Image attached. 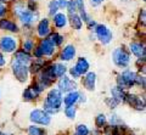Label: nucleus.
<instances>
[{"label": "nucleus", "instance_id": "nucleus-15", "mask_svg": "<svg viewBox=\"0 0 146 135\" xmlns=\"http://www.w3.org/2000/svg\"><path fill=\"white\" fill-rule=\"evenodd\" d=\"M129 52H131L134 56H136L139 60H145L146 51H145V45L141 43H130L129 44Z\"/></svg>", "mask_w": 146, "mask_h": 135}, {"label": "nucleus", "instance_id": "nucleus-9", "mask_svg": "<svg viewBox=\"0 0 146 135\" xmlns=\"http://www.w3.org/2000/svg\"><path fill=\"white\" fill-rule=\"evenodd\" d=\"M38 48L40 49V51H42L43 57L44 56L45 57H51L55 54V51H56V46H55L48 38H43L42 40H40Z\"/></svg>", "mask_w": 146, "mask_h": 135}, {"label": "nucleus", "instance_id": "nucleus-23", "mask_svg": "<svg viewBox=\"0 0 146 135\" xmlns=\"http://www.w3.org/2000/svg\"><path fill=\"white\" fill-rule=\"evenodd\" d=\"M79 94L78 91H68V94L65 96V99H63V102H65L66 106H72L74 105V103L79 100Z\"/></svg>", "mask_w": 146, "mask_h": 135}, {"label": "nucleus", "instance_id": "nucleus-27", "mask_svg": "<svg viewBox=\"0 0 146 135\" xmlns=\"http://www.w3.org/2000/svg\"><path fill=\"white\" fill-rule=\"evenodd\" d=\"M60 7H58V4H57V0H50L49 5H48V13L49 16H54L55 13H57Z\"/></svg>", "mask_w": 146, "mask_h": 135}, {"label": "nucleus", "instance_id": "nucleus-32", "mask_svg": "<svg viewBox=\"0 0 146 135\" xmlns=\"http://www.w3.org/2000/svg\"><path fill=\"white\" fill-rule=\"evenodd\" d=\"M65 114H66V117H68L70 119H74V117H76V107H74V105H72V106H66V109H65Z\"/></svg>", "mask_w": 146, "mask_h": 135}, {"label": "nucleus", "instance_id": "nucleus-41", "mask_svg": "<svg viewBox=\"0 0 146 135\" xmlns=\"http://www.w3.org/2000/svg\"><path fill=\"white\" fill-rule=\"evenodd\" d=\"M5 64H6V58H5V56H4V54L0 51V67L5 66Z\"/></svg>", "mask_w": 146, "mask_h": 135}, {"label": "nucleus", "instance_id": "nucleus-21", "mask_svg": "<svg viewBox=\"0 0 146 135\" xmlns=\"http://www.w3.org/2000/svg\"><path fill=\"white\" fill-rule=\"evenodd\" d=\"M45 66H46V62L44 61L43 57L42 58H34V61L32 62V65L29 67V73H34V74L39 73Z\"/></svg>", "mask_w": 146, "mask_h": 135}, {"label": "nucleus", "instance_id": "nucleus-26", "mask_svg": "<svg viewBox=\"0 0 146 135\" xmlns=\"http://www.w3.org/2000/svg\"><path fill=\"white\" fill-rule=\"evenodd\" d=\"M48 39L55 46H61L62 45V43H63V40H65V38H63V35L62 34H60V33H57V32H54V33H50L49 35H48Z\"/></svg>", "mask_w": 146, "mask_h": 135}, {"label": "nucleus", "instance_id": "nucleus-42", "mask_svg": "<svg viewBox=\"0 0 146 135\" xmlns=\"http://www.w3.org/2000/svg\"><path fill=\"white\" fill-rule=\"evenodd\" d=\"M57 4H58V7L60 9H65L66 4H67V0H57Z\"/></svg>", "mask_w": 146, "mask_h": 135}, {"label": "nucleus", "instance_id": "nucleus-18", "mask_svg": "<svg viewBox=\"0 0 146 135\" xmlns=\"http://www.w3.org/2000/svg\"><path fill=\"white\" fill-rule=\"evenodd\" d=\"M73 67H74L76 71L78 72L80 75H84V74H86L89 72L90 65H89V62H88V60H86L85 57H79L78 60H77L76 65Z\"/></svg>", "mask_w": 146, "mask_h": 135}, {"label": "nucleus", "instance_id": "nucleus-20", "mask_svg": "<svg viewBox=\"0 0 146 135\" xmlns=\"http://www.w3.org/2000/svg\"><path fill=\"white\" fill-rule=\"evenodd\" d=\"M95 82H96V74H95L94 72H88L83 79V85L86 90L93 91L95 89Z\"/></svg>", "mask_w": 146, "mask_h": 135}, {"label": "nucleus", "instance_id": "nucleus-36", "mask_svg": "<svg viewBox=\"0 0 146 135\" xmlns=\"http://www.w3.org/2000/svg\"><path fill=\"white\" fill-rule=\"evenodd\" d=\"M7 13V7L5 4H3V3H0V19L1 17H4Z\"/></svg>", "mask_w": 146, "mask_h": 135}, {"label": "nucleus", "instance_id": "nucleus-8", "mask_svg": "<svg viewBox=\"0 0 146 135\" xmlns=\"http://www.w3.org/2000/svg\"><path fill=\"white\" fill-rule=\"evenodd\" d=\"M31 120L36 124H42V125H49L51 122V117L48 112H45L43 110H34L31 112Z\"/></svg>", "mask_w": 146, "mask_h": 135}, {"label": "nucleus", "instance_id": "nucleus-28", "mask_svg": "<svg viewBox=\"0 0 146 135\" xmlns=\"http://www.w3.org/2000/svg\"><path fill=\"white\" fill-rule=\"evenodd\" d=\"M34 48H35L34 46V40L31 39V38L26 39L25 42H23V44H22V50L26 51V52H32Z\"/></svg>", "mask_w": 146, "mask_h": 135}, {"label": "nucleus", "instance_id": "nucleus-38", "mask_svg": "<svg viewBox=\"0 0 146 135\" xmlns=\"http://www.w3.org/2000/svg\"><path fill=\"white\" fill-rule=\"evenodd\" d=\"M85 23H86V27H88V29H94V28H95V26L98 24L93 19H89L88 21L85 22Z\"/></svg>", "mask_w": 146, "mask_h": 135}, {"label": "nucleus", "instance_id": "nucleus-3", "mask_svg": "<svg viewBox=\"0 0 146 135\" xmlns=\"http://www.w3.org/2000/svg\"><path fill=\"white\" fill-rule=\"evenodd\" d=\"M112 60L115 65L121 68H127L130 64V52L125 48H116L112 52Z\"/></svg>", "mask_w": 146, "mask_h": 135}, {"label": "nucleus", "instance_id": "nucleus-44", "mask_svg": "<svg viewBox=\"0 0 146 135\" xmlns=\"http://www.w3.org/2000/svg\"><path fill=\"white\" fill-rule=\"evenodd\" d=\"M125 1H130V0H125Z\"/></svg>", "mask_w": 146, "mask_h": 135}, {"label": "nucleus", "instance_id": "nucleus-10", "mask_svg": "<svg viewBox=\"0 0 146 135\" xmlns=\"http://www.w3.org/2000/svg\"><path fill=\"white\" fill-rule=\"evenodd\" d=\"M51 33V27H50V21L49 19H42L38 24H36V34H38L39 38H46L48 35Z\"/></svg>", "mask_w": 146, "mask_h": 135}, {"label": "nucleus", "instance_id": "nucleus-4", "mask_svg": "<svg viewBox=\"0 0 146 135\" xmlns=\"http://www.w3.org/2000/svg\"><path fill=\"white\" fill-rule=\"evenodd\" d=\"M136 77L138 73H135L134 71L130 69H125L122 72V74H119L117 77V87H119L122 89H129L135 85L136 82Z\"/></svg>", "mask_w": 146, "mask_h": 135}, {"label": "nucleus", "instance_id": "nucleus-1", "mask_svg": "<svg viewBox=\"0 0 146 135\" xmlns=\"http://www.w3.org/2000/svg\"><path fill=\"white\" fill-rule=\"evenodd\" d=\"M13 15H15L21 23H23L25 26H31L38 20L39 13L38 11H33L27 6V4L23 3H17L12 7Z\"/></svg>", "mask_w": 146, "mask_h": 135}, {"label": "nucleus", "instance_id": "nucleus-16", "mask_svg": "<svg viewBox=\"0 0 146 135\" xmlns=\"http://www.w3.org/2000/svg\"><path fill=\"white\" fill-rule=\"evenodd\" d=\"M40 88L38 87V84H34V85H31V87L27 88L25 91H23V99L26 101H32V100H35L36 97L39 96L40 94Z\"/></svg>", "mask_w": 146, "mask_h": 135}, {"label": "nucleus", "instance_id": "nucleus-31", "mask_svg": "<svg viewBox=\"0 0 146 135\" xmlns=\"http://www.w3.org/2000/svg\"><path fill=\"white\" fill-rule=\"evenodd\" d=\"M89 134V129L86 125L84 124H79L76 127V132L73 135H88Z\"/></svg>", "mask_w": 146, "mask_h": 135}, {"label": "nucleus", "instance_id": "nucleus-6", "mask_svg": "<svg viewBox=\"0 0 146 135\" xmlns=\"http://www.w3.org/2000/svg\"><path fill=\"white\" fill-rule=\"evenodd\" d=\"M12 72L15 74V78L21 83H25L29 78V68L27 65L20 64L17 61H12Z\"/></svg>", "mask_w": 146, "mask_h": 135}, {"label": "nucleus", "instance_id": "nucleus-14", "mask_svg": "<svg viewBox=\"0 0 146 135\" xmlns=\"http://www.w3.org/2000/svg\"><path fill=\"white\" fill-rule=\"evenodd\" d=\"M0 29L1 30H6V32H11V33H18L20 32V27L17 26L16 22H13L5 17L0 19Z\"/></svg>", "mask_w": 146, "mask_h": 135}, {"label": "nucleus", "instance_id": "nucleus-13", "mask_svg": "<svg viewBox=\"0 0 146 135\" xmlns=\"http://www.w3.org/2000/svg\"><path fill=\"white\" fill-rule=\"evenodd\" d=\"M76 55H77L76 46H74V45H72V44H68V45H66V46L61 50L60 60L65 61V62L71 61V60H73V58L76 57Z\"/></svg>", "mask_w": 146, "mask_h": 135}, {"label": "nucleus", "instance_id": "nucleus-25", "mask_svg": "<svg viewBox=\"0 0 146 135\" xmlns=\"http://www.w3.org/2000/svg\"><path fill=\"white\" fill-rule=\"evenodd\" d=\"M111 94H112V97L115 99V100H117L118 102H124L125 101V95L127 94L124 93V89H122L119 87L112 88Z\"/></svg>", "mask_w": 146, "mask_h": 135}, {"label": "nucleus", "instance_id": "nucleus-12", "mask_svg": "<svg viewBox=\"0 0 146 135\" xmlns=\"http://www.w3.org/2000/svg\"><path fill=\"white\" fill-rule=\"evenodd\" d=\"M125 101L129 103L130 107H133V109L136 110V111H144L145 110V102H144V100H141L138 95H134V94H127Z\"/></svg>", "mask_w": 146, "mask_h": 135}, {"label": "nucleus", "instance_id": "nucleus-11", "mask_svg": "<svg viewBox=\"0 0 146 135\" xmlns=\"http://www.w3.org/2000/svg\"><path fill=\"white\" fill-rule=\"evenodd\" d=\"M78 85L74 80H72L71 78L66 77V75H62L58 80V90H60L61 93H68V91H72V90H74Z\"/></svg>", "mask_w": 146, "mask_h": 135}, {"label": "nucleus", "instance_id": "nucleus-39", "mask_svg": "<svg viewBox=\"0 0 146 135\" xmlns=\"http://www.w3.org/2000/svg\"><path fill=\"white\" fill-rule=\"evenodd\" d=\"M104 1H105V0H89V4L93 7H98V6L101 5Z\"/></svg>", "mask_w": 146, "mask_h": 135}, {"label": "nucleus", "instance_id": "nucleus-5", "mask_svg": "<svg viewBox=\"0 0 146 135\" xmlns=\"http://www.w3.org/2000/svg\"><path fill=\"white\" fill-rule=\"evenodd\" d=\"M94 32H95L96 38L99 39V42L101 44L107 45V44H110L112 42L113 33L106 24H96L95 28H94Z\"/></svg>", "mask_w": 146, "mask_h": 135}, {"label": "nucleus", "instance_id": "nucleus-34", "mask_svg": "<svg viewBox=\"0 0 146 135\" xmlns=\"http://www.w3.org/2000/svg\"><path fill=\"white\" fill-rule=\"evenodd\" d=\"M110 122H111V125H122V124H123V122H122L119 118H118V116H116V114H113V116L111 117Z\"/></svg>", "mask_w": 146, "mask_h": 135}, {"label": "nucleus", "instance_id": "nucleus-33", "mask_svg": "<svg viewBox=\"0 0 146 135\" xmlns=\"http://www.w3.org/2000/svg\"><path fill=\"white\" fill-rule=\"evenodd\" d=\"M106 123H107V119L105 117V114H99L96 117V119H95V124H96L98 128H104L106 125Z\"/></svg>", "mask_w": 146, "mask_h": 135}, {"label": "nucleus", "instance_id": "nucleus-30", "mask_svg": "<svg viewBox=\"0 0 146 135\" xmlns=\"http://www.w3.org/2000/svg\"><path fill=\"white\" fill-rule=\"evenodd\" d=\"M28 135H46V133H45V130L42 128L31 125L28 128Z\"/></svg>", "mask_w": 146, "mask_h": 135}, {"label": "nucleus", "instance_id": "nucleus-22", "mask_svg": "<svg viewBox=\"0 0 146 135\" xmlns=\"http://www.w3.org/2000/svg\"><path fill=\"white\" fill-rule=\"evenodd\" d=\"M68 22H70V24L73 29L76 30H80L82 27H83V20L80 19V16L78 15V13H72V15H70V19H68Z\"/></svg>", "mask_w": 146, "mask_h": 135}, {"label": "nucleus", "instance_id": "nucleus-19", "mask_svg": "<svg viewBox=\"0 0 146 135\" xmlns=\"http://www.w3.org/2000/svg\"><path fill=\"white\" fill-rule=\"evenodd\" d=\"M13 61H17V62H20V64L28 66L32 62V56L29 52H26L23 50H16L15 55H13Z\"/></svg>", "mask_w": 146, "mask_h": 135}, {"label": "nucleus", "instance_id": "nucleus-35", "mask_svg": "<svg viewBox=\"0 0 146 135\" xmlns=\"http://www.w3.org/2000/svg\"><path fill=\"white\" fill-rule=\"evenodd\" d=\"M106 103L108 105L110 109H115V107H116V106H117L119 102H118L117 100H115V99H113V97H108L107 100H106Z\"/></svg>", "mask_w": 146, "mask_h": 135}, {"label": "nucleus", "instance_id": "nucleus-2", "mask_svg": "<svg viewBox=\"0 0 146 135\" xmlns=\"http://www.w3.org/2000/svg\"><path fill=\"white\" fill-rule=\"evenodd\" d=\"M62 105V93L58 89H51L44 102V111L49 114L56 113Z\"/></svg>", "mask_w": 146, "mask_h": 135}, {"label": "nucleus", "instance_id": "nucleus-29", "mask_svg": "<svg viewBox=\"0 0 146 135\" xmlns=\"http://www.w3.org/2000/svg\"><path fill=\"white\" fill-rule=\"evenodd\" d=\"M65 9H67V11H68V13H70V15L78 12L76 0H67V4H66V7H65Z\"/></svg>", "mask_w": 146, "mask_h": 135}, {"label": "nucleus", "instance_id": "nucleus-37", "mask_svg": "<svg viewBox=\"0 0 146 135\" xmlns=\"http://www.w3.org/2000/svg\"><path fill=\"white\" fill-rule=\"evenodd\" d=\"M70 74H71V77H72L73 79H78V78L80 77V74L76 71L74 67H71V68H70Z\"/></svg>", "mask_w": 146, "mask_h": 135}, {"label": "nucleus", "instance_id": "nucleus-24", "mask_svg": "<svg viewBox=\"0 0 146 135\" xmlns=\"http://www.w3.org/2000/svg\"><path fill=\"white\" fill-rule=\"evenodd\" d=\"M51 69H52L55 78H61L62 75L66 74L67 67L63 64H54V65H51Z\"/></svg>", "mask_w": 146, "mask_h": 135}, {"label": "nucleus", "instance_id": "nucleus-17", "mask_svg": "<svg viewBox=\"0 0 146 135\" xmlns=\"http://www.w3.org/2000/svg\"><path fill=\"white\" fill-rule=\"evenodd\" d=\"M52 22H54V26L56 27L57 29H62V28H65V27H67V24H68V17L66 13L57 12L52 16Z\"/></svg>", "mask_w": 146, "mask_h": 135}, {"label": "nucleus", "instance_id": "nucleus-40", "mask_svg": "<svg viewBox=\"0 0 146 135\" xmlns=\"http://www.w3.org/2000/svg\"><path fill=\"white\" fill-rule=\"evenodd\" d=\"M139 22L143 26L145 24V10H144V9H141V11L139 13Z\"/></svg>", "mask_w": 146, "mask_h": 135}, {"label": "nucleus", "instance_id": "nucleus-7", "mask_svg": "<svg viewBox=\"0 0 146 135\" xmlns=\"http://www.w3.org/2000/svg\"><path fill=\"white\" fill-rule=\"evenodd\" d=\"M17 50V40L11 35H3L0 38V51L5 54H13Z\"/></svg>", "mask_w": 146, "mask_h": 135}, {"label": "nucleus", "instance_id": "nucleus-43", "mask_svg": "<svg viewBox=\"0 0 146 135\" xmlns=\"http://www.w3.org/2000/svg\"><path fill=\"white\" fill-rule=\"evenodd\" d=\"M0 135H6L5 133H3V132H0Z\"/></svg>", "mask_w": 146, "mask_h": 135}]
</instances>
